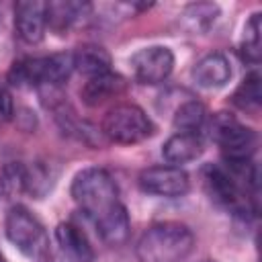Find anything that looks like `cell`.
I'll list each match as a JSON object with an SVG mask.
<instances>
[{
  "mask_svg": "<svg viewBox=\"0 0 262 262\" xmlns=\"http://www.w3.org/2000/svg\"><path fill=\"white\" fill-rule=\"evenodd\" d=\"M139 188L147 194L156 196H184L190 188L188 174L180 166H151L141 170L139 174Z\"/></svg>",
  "mask_w": 262,
  "mask_h": 262,
  "instance_id": "8",
  "label": "cell"
},
{
  "mask_svg": "<svg viewBox=\"0 0 262 262\" xmlns=\"http://www.w3.org/2000/svg\"><path fill=\"white\" fill-rule=\"evenodd\" d=\"M192 80L201 86V88H219V86H225L231 78V66H229V59L215 51V53H209L205 57H201L194 68H192Z\"/></svg>",
  "mask_w": 262,
  "mask_h": 262,
  "instance_id": "13",
  "label": "cell"
},
{
  "mask_svg": "<svg viewBox=\"0 0 262 262\" xmlns=\"http://www.w3.org/2000/svg\"><path fill=\"white\" fill-rule=\"evenodd\" d=\"M127 90V82L121 74H115L113 70L106 74H98L92 78H86L80 94L82 100L88 106H100L113 98H119Z\"/></svg>",
  "mask_w": 262,
  "mask_h": 262,
  "instance_id": "12",
  "label": "cell"
},
{
  "mask_svg": "<svg viewBox=\"0 0 262 262\" xmlns=\"http://www.w3.org/2000/svg\"><path fill=\"white\" fill-rule=\"evenodd\" d=\"M25 192L33 194V196H43L49 188H51V174H49V168L41 162L33 164V166H27V176H25Z\"/></svg>",
  "mask_w": 262,
  "mask_h": 262,
  "instance_id": "22",
  "label": "cell"
},
{
  "mask_svg": "<svg viewBox=\"0 0 262 262\" xmlns=\"http://www.w3.org/2000/svg\"><path fill=\"white\" fill-rule=\"evenodd\" d=\"M205 151L203 137L199 133H174L162 147V156L170 166H182L194 162Z\"/></svg>",
  "mask_w": 262,
  "mask_h": 262,
  "instance_id": "14",
  "label": "cell"
},
{
  "mask_svg": "<svg viewBox=\"0 0 262 262\" xmlns=\"http://www.w3.org/2000/svg\"><path fill=\"white\" fill-rule=\"evenodd\" d=\"M92 6L88 2H74V0H53L45 2V23L55 33H66L84 18L90 16Z\"/></svg>",
  "mask_w": 262,
  "mask_h": 262,
  "instance_id": "11",
  "label": "cell"
},
{
  "mask_svg": "<svg viewBox=\"0 0 262 262\" xmlns=\"http://www.w3.org/2000/svg\"><path fill=\"white\" fill-rule=\"evenodd\" d=\"M4 231H6V237L27 258H33V260L41 258L51 246V239L43 223L23 205H14L8 209L4 219Z\"/></svg>",
  "mask_w": 262,
  "mask_h": 262,
  "instance_id": "5",
  "label": "cell"
},
{
  "mask_svg": "<svg viewBox=\"0 0 262 262\" xmlns=\"http://www.w3.org/2000/svg\"><path fill=\"white\" fill-rule=\"evenodd\" d=\"M131 70L139 84H160L174 70V53L164 45L143 47L131 55Z\"/></svg>",
  "mask_w": 262,
  "mask_h": 262,
  "instance_id": "9",
  "label": "cell"
},
{
  "mask_svg": "<svg viewBox=\"0 0 262 262\" xmlns=\"http://www.w3.org/2000/svg\"><path fill=\"white\" fill-rule=\"evenodd\" d=\"M209 129L213 141L221 147L223 160H252L258 147V135L254 129L242 125L227 113H217Z\"/></svg>",
  "mask_w": 262,
  "mask_h": 262,
  "instance_id": "7",
  "label": "cell"
},
{
  "mask_svg": "<svg viewBox=\"0 0 262 262\" xmlns=\"http://www.w3.org/2000/svg\"><path fill=\"white\" fill-rule=\"evenodd\" d=\"M205 186L213 201L223 205L235 215H242L244 219L248 215H256V194L246 190L227 170L223 164H209L203 170Z\"/></svg>",
  "mask_w": 262,
  "mask_h": 262,
  "instance_id": "6",
  "label": "cell"
},
{
  "mask_svg": "<svg viewBox=\"0 0 262 262\" xmlns=\"http://www.w3.org/2000/svg\"><path fill=\"white\" fill-rule=\"evenodd\" d=\"M201 262H211V260H201Z\"/></svg>",
  "mask_w": 262,
  "mask_h": 262,
  "instance_id": "26",
  "label": "cell"
},
{
  "mask_svg": "<svg viewBox=\"0 0 262 262\" xmlns=\"http://www.w3.org/2000/svg\"><path fill=\"white\" fill-rule=\"evenodd\" d=\"M27 166L20 162H8L0 172V194L6 199H12L16 194L25 192V178Z\"/></svg>",
  "mask_w": 262,
  "mask_h": 262,
  "instance_id": "21",
  "label": "cell"
},
{
  "mask_svg": "<svg viewBox=\"0 0 262 262\" xmlns=\"http://www.w3.org/2000/svg\"><path fill=\"white\" fill-rule=\"evenodd\" d=\"M0 262H6V258L2 256V252H0Z\"/></svg>",
  "mask_w": 262,
  "mask_h": 262,
  "instance_id": "25",
  "label": "cell"
},
{
  "mask_svg": "<svg viewBox=\"0 0 262 262\" xmlns=\"http://www.w3.org/2000/svg\"><path fill=\"white\" fill-rule=\"evenodd\" d=\"M219 16V6L213 2H192L180 12V25L190 33H205Z\"/></svg>",
  "mask_w": 262,
  "mask_h": 262,
  "instance_id": "17",
  "label": "cell"
},
{
  "mask_svg": "<svg viewBox=\"0 0 262 262\" xmlns=\"http://www.w3.org/2000/svg\"><path fill=\"white\" fill-rule=\"evenodd\" d=\"M14 27L18 37L29 43V45H37L43 41L45 37V2H37V0H23L14 6Z\"/></svg>",
  "mask_w": 262,
  "mask_h": 262,
  "instance_id": "10",
  "label": "cell"
},
{
  "mask_svg": "<svg viewBox=\"0 0 262 262\" xmlns=\"http://www.w3.org/2000/svg\"><path fill=\"white\" fill-rule=\"evenodd\" d=\"M35 262H74V260H72L63 250H59V248H57V244H55V246L51 244V246H49V250H47L41 258H37Z\"/></svg>",
  "mask_w": 262,
  "mask_h": 262,
  "instance_id": "24",
  "label": "cell"
},
{
  "mask_svg": "<svg viewBox=\"0 0 262 262\" xmlns=\"http://www.w3.org/2000/svg\"><path fill=\"white\" fill-rule=\"evenodd\" d=\"M14 117V100L10 88L0 82V121H10Z\"/></svg>",
  "mask_w": 262,
  "mask_h": 262,
  "instance_id": "23",
  "label": "cell"
},
{
  "mask_svg": "<svg viewBox=\"0 0 262 262\" xmlns=\"http://www.w3.org/2000/svg\"><path fill=\"white\" fill-rule=\"evenodd\" d=\"M205 121H207V111H205L203 102H199L194 98L180 102L172 117V123L178 133H199L201 135Z\"/></svg>",
  "mask_w": 262,
  "mask_h": 262,
  "instance_id": "18",
  "label": "cell"
},
{
  "mask_svg": "<svg viewBox=\"0 0 262 262\" xmlns=\"http://www.w3.org/2000/svg\"><path fill=\"white\" fill-rule=\"evenodd\" d=\"M72 199L92 221L106 246H121L129 237V215L115 178L104 168H84L72 180Z\"/></svg>",
  "mask_w": 262,
  "mask_h": 262,
  "instance_id": "1",
  "label": "cell"
},
{
  "mask_svg": "<svg viewBox=\"0 0 262 262\" xmlns=\"http://www.w3.org/2000/svg\"><path fill=\"white\" fill-rule=\"evenodd\" d=\"M74 72L84 74L86 78L111 72V55L100 45H82L74 53Z\"/></svg>",
  "mask_w": 262,
  "mask_h": 262,
  "instance_id": "16",
  "label": "cell"
},
{
  "mask_svg": "<svg viewBox=\"0 0 262 262\" xmlns=\"http://www.w3.org/2000/svg\"><path fill=\"white\" fill-rule=\"evenodd\" d=\"M100 133L111 143L133 145L154 135V123L143 113V108H139L137 104L123 102L106 111L100 123Z\"/></svg>",
  "mask_w": 262,
  "mask_h": 262,
  "instance_id": "4",
  "label": "cell"
},
{
  "mask_svg": "<svg viewBox=\"0 0 262 262\" xmlns=\"http://www.w3.org/2000/svg\"><path fill=\"white\" fill-rule=\"evenodd\" d=\"M194 248V233L180 221L149 225L135 246L139 262H182Z\"/></svg>",
  "mask_w": 262,
  "mask_h": 262,
  "instance_id": "2",
  "label": "cell"
},
{
  "mask_svg": "<svg viewBox=\"0 0 262 262\" xmlns=\"http://www.w3.org/2000/svg\"><path fill=\"white\" fill-rule=\"evenodd\" d=\"M260 12H254L250 20L244 27V37L239 45V55L248 63H258L260 61Z\"/></svg>",
  "mask_w": 262,
  "mask_h": 262,
  "instance_id": "20",
  "label": "cell"
},
{
  "mask_svg": "<svg viewBox=\"0 0 262 262\" xmlns=\"http://www.w3.org/2000/svg\"><path fill=\"white\" fill-rule=\"evenodd\" d=\"M55 244L74 262H94V250L86 233L72 221L59 223L55 227Z\"/></svg>",
  "mask_w": 262,
  "mask_h": 262,
  "instance_id": "15",
  "label": "cell"
},
{
  "mask_svg": "<svg viewBox=\"0 0 262 262\" xmlns=\"http://www.w3.org/2000/svg\"><path fill=\"white\" fill-rule=\"evenodd\" d=\"M74 72L72 53H53L43 57H23L8 70V84L16 88H55Z\"/></svg>",
  "mask_w": 262,
  "mask_h": 262,
  "instance_id": "3",
  "label": "cell"
},
{
  "mask_svg": "<svg viewBox=\"0 0 262 262\" xmlns=\"http://www.w3.org/2000/svg\"><path fill=\"white\" fill-rule=\"evenodd\" d=\"M231 102L239 108V111H248V113H256L260 108L262 102V90H260V74L258 72H250L242 84L235 88Z\"/></svg>",
  "mask_w": 262,
  "mask_h": 262,
  "instance_id": "19",
  "label": "cell"
}]
</instances>
